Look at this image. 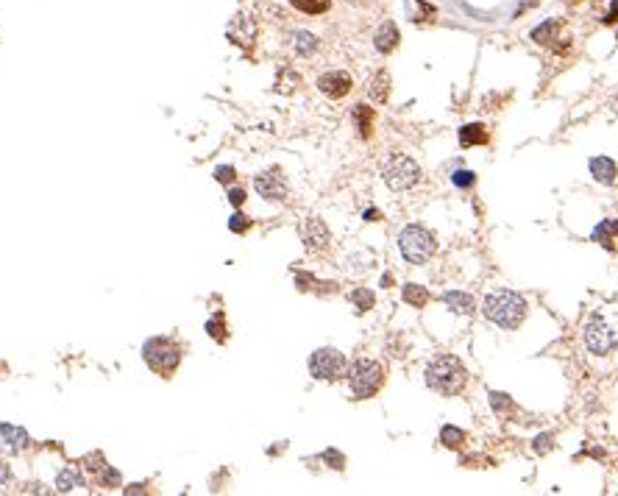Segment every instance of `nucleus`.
Returning <instances> with one entry per match:
<instances>
[{
  "mask_svg": "<svg viewBox=\"0 0 618 496\" xmlns=\"http://www.w3.org/2000/svg\"><path fill=\"white\" fill-rule=\"evenodd\" d=\"M398 248H401V257H404L407 263H412V265H424V263L435 254L438 243H435V234H432L429 229L412 224L398 234Z\"/></svg>",
  "mask_w": 618,
  "mask_h": 496,
  "instance_id": "obj_4",
  "label": "nucleus"
},
{
  "mask_svg": "<svg viewBox=\"0 0 618 496\" xmlns=\"http://www.w3.org/2000/svg\"><path fill=\"white\" fill-rule=\"evenodd\" d=\"M535 3H537V0H521V6H518V14H524V11H527V8H532Z\"/></svg>",
  "mask_w": 618,
  "mask_h": 496,
  "instance_id": "obj_39",
  "label": "nucleus"
},
{
  "mask_svg": "<svg viewBox=\"0 0 618 496\" xmlns=\"http://www.w3.org/2000/svg\"><path fill=\"white\" fill-rule=\"evenodd\" d=\"M309 374L315 379H323V382H334L346 374V357L337 352V349H317L312 357H309Z\"/></svg>",
  "mask_w": 618,
  "mask_h": 496,
  "instance_id": "obj_8",
  "label": "nucleus"
},
{
  "mask_svg": "<svg viewBox=\"0 0 618 496\" xmlns=\"http://www.w3.org/2000/svg\"><path fill=\"white\" fill-rule=\"evenodd\" d=\"M206 329H209V332H212V338H215V340H223V326H221V318H215V321H209V323H206Z\"/></svg>",
  "mask_w": 618,
  "mask_h": 496,
  "instance_id": "obj_37",
  "label": "nucleus"
},
{
  "mask_svg": "<svg viewBox=\"0 0 618 496\" xmlns=\"http://www.w3.org/2000/svg\"><path fill=\"white\" fill-rule=\"evenodd\" d=\"M228 201L234 207H243L245 204V190H228Z\"/></svg>",
  "mask_w": 618,
  "mask_h": 496,
  "instance_id": "obj_36",
  "label": "nucleus"
},
{
  "mask_svg": "<svg viewBox=\"0 0 618 496\" xmlns=\"http://www.w3.org/2000/svg\"><path fill=\"white\" fill-rule=\"evenodd\" d=\"M398 40H401V34H398V28H396L393 20H385V23L379 25L376 37H373V42H376V50H379V53H390V50H396Z\"/></svg>",
  "mask_w": 618,
  "mask_h": 496,
  "instance_id": "obj_16",
  "label": "nucleus"
},
{
  "mask_svg": "<svg viewBox=\"0 0 618 496\" xmlns=\"http://www.w3.org/2000/svg\"><path fill=\"white\" fill-rule=\"evenodd\" d=\"M142 357H145V362H148L156 374L168 376V374L176 371L178 362H181V349H178L173 340H168V338H153V340L145 343Z\"/></svg>",
  "mask_w": 618,
  "mask_h": 496,
  "instance_id": "obj_7",
  "label": "nucleus"
},
{
  "mask_svg": "<svg viewBox=\"0 0 618 496\" xmlns=\"http://www.w3.org/2000/svg\"><path fill=\"white\" fill-rule=\"evenodd\" d=\"M84 488H87V483H84V474H81L78 466H67V468L59 471V477H56V491L73 494V491H84Z\"/></svg>",
  "mask_w": 618,
  "mask_h": 496,
  "instance_id": "obj_14",
  "label": "nucleus"
},
{
  "mask_svg": "<svg viewBox=\"0 0 618 496\" xmlns=\"http://www.w3.org/2000/svg\"><path fill=\"white\" fill-rule=\"evenodd\" d=\"M215 179L221 181V184L234 181V168H218V171H215Z\"/></svg>",
  "mask_w": 618,
  "mask_h": 496,
  "instance_id": "obj_34",
  "label": "nucleus"
},
{
  "mask_svg": "<svg viewBox=\"0 0 618 496\" xmlns=\"http://www.w3.org/2000/svg\"><path fill=\"white\" fill-rule=\"evenodd\" d=\"M490 399H493V407H496L499 413H504V407L513 405V402H510V396H501V393H493Z\"/></svg>",
  "mask_w": 618,
  "mask_h": 496,
  "instance_id": "obj_35",
  "label": "nucleus"
},
{
  "mask_svg": "<svg viewBox=\"0 0 618 496\" xmlns=\"http://www.w3.org/2000/svg\"><path fill=\"white\" fill-rule=\"evenodd\" d=\"M585 346L590 354H610L618 346V326L616 321L605 316V310H596L585 323Z\"/></svg>",
  "mask_w": 618,
  "mask_h": 496,
  "instance_id": "obj_3",
  "label": "nucleus"
},
{
  "mask_svg": "<svg viewBox=\"0 0 618 496\" xmlns=\"http://www.w3.org/2000/svg\"><path fill=\"white\" fill-rule=\"evenodd\" d=\"M385 382V368L376 360H356L349 368V385L356 399H371Z\"/></svg>",
  "mask_w": 618,
  "mask_h": 496,
  "instance_id": "obj_5",
  "label": "nucleus"
},
{
  "mask_svg": "<svg viewBox=\"0 0 618 496\" xmlns=\"http://www.w3.org/2000/svg\"><path fill=\"white\" fill-rule=\"evenodd\" d=\"M98 483H100V488H117L120 485V474L115 468H100Z\"/></svg>",
  "mask_w": 618,
  "mask_h": 496,
  "instance_id": "obj_28",
  "label": "nucleus"
},
{
  "mask_svg": "<svg viewBox=\"0 0 618 496\" xmlns=\"http://www.w3.org/2000/svg\"><path fill=\"white\" fill-rule=\"evenodd\" d=\"M443 301L457 313V316H474V310H477V304H474V299L468 296V293H460V290H451V293H445L443 296Z\"/></svg>",
  "mask_w": 618,
  "mask_h": 496,
  "instance_id": "obj_18",
  "label": "nucleus"
},
{
  "mask_svg": "<svg viewBox=\"0 0 618 496\" xmlns=\"http://www.w3.org/2000/svg\"><path fill=\"white\" fill-rule=\"evenodd\" d=\"M293 47H296L298 56H312L317 50V37L309 34V31H296L293 34Z\"/></svg>",
  "mask_w": 618,
  "mask_h": 496,
  "instance_id": "obj_22",
  "label": "nucleus"
},
{
  "mask_svg": "<svg viewBox=\"0 0 618 496\" xmlns=\"http://www.w3.org/2000/svg\"><path fill=\"white\" fill-rule=\"evenodd\" d=\"M569 3H582V0H569Z\"/></svg>",
  "mask_w": 618,
  "mask_h": 496,
  "instance_id": "obj_40",
  "label": "nucleus"
},
{
  "mask_svg": "<svg viewBox=\"0 0 618 496\" xmlns=\"http://www.w3.org/2000/svg\"><path fill=\"white\" fill-rule=\"evenodd\" d=\"M490 134H487V129L482 123H471V126H462L460 129V142L468 148V145H485Z\"/></svg>",
  "mask_w": 618,
  "mask_h": 496,
  "instance_id": "obj_20",
  "label": "nucleus"
},
{
  "mask_svg": "<svg viewBox=\"0 0 618 496\" xmlns=\"http://www.w3.org/2000/svg\"><path fill=\"white\" fill-rule=\"evenodd\" d=\"M590 240H593V243H599V246H602V248H607V251H616L618 218H607V221H602V224L593 229Z\"/></svg>",
  "mask_w": 618,
  "mask_h": 496,
  "instance_id": "obj_15",
  "label": "nucleus"
},
{
  "mask_svg": "<svg viewBox=\"0 0 618 496\" xmlns=\"http://www.w3.org/2000/svg\"><path fill=\"white\" fill-rule=\"evenodd\" d=\"M368 95H371L376 103H385L387 95H390V76H387V73H376L373 81H371V87H368Z\"/></svg>",
  "mask_w": 618,
  "mask_h": 496,
  "instance_id": "obj_21",
  "label": "nucleus"
},
{
  "mask_svg": "<svg viewBox=\"0 0 618 496\" xmlns=\"http://www.w3.org/2000/svg\"><path fill=\"white\" fill-rule=\"evenodd\" d=\"M552 446H554L552 435H540V438H535V451H537V454H546Z\"/></svg>",
  "mask_w": 618,
  "mask_h": 496,
  "instance_id": "obj_31",
  "label": "nucleus"
},
{
  "mask_svg": "<svg viewBox=\"0 0 618 496\" xmlns=\"http://www.w3.org/2000/svg\"><path fill=\"white\" fill-rule=\"evenodd\" d=\"M351 301L356 304V307H359V313H365V310H371V307H373V293H371V290H354Z\"/></svg>",
  "mask_w": 618,
  "mask_h": 496,
  "instance_id": "obj_27",
  "label": "nucleus"
},
{
  "mask_svg": "<svg viewBox=\"0 0 618 496\" xmlns=\"http://www.w3.org/2000/svg\"><path fill=\"white\" fill-rule=\"evenodd\" d=\"M590 173H593V179L602 181V184H616L618 168L610 156H593L590 159Z\"/></svg>",
  "mask_w": 618,
  "mask_h": 496,
  "instance_id": "obj_17",
  "label": "nucleus"
},
{
  "mask_svg": "<svg viewBox=\"0 0 618 496\" xmlns=\"http://www.w3.org/2000/svg\"><path fill=\"white\" fill-rule=\"evenodd\" d=\"M0 444L11 454H20L31 446V438L23 427H14V424H0Z\"/></svg>",
  "mask_w": 618,
  "mask_h": 496,
  "instance_id": "obj_13",
  "label": "nucleus"
},
{
  "mask_svg": "<svg viewBox=\"0 0 618 496\" xmlns=\"http://www.w3.org/2000/svg\"><path fill=\"white\" fill-rule=\"evenodd\" d=\"M382 179L390 190L401 192V190H409L421 181V168H418L415 159H409L404 154H393L382 168Z\"/></svg>",
  "mask_w": 618,
  "mask_h": 496,
  "instance_id": "obj_6",
  "label": "nucleus"
},
{
  "mask_svg": "<svg viewBox=\"0 0 618 496\" xmlns=\"http://www.w3.org/2000/svg\"><path fill=\"white\" fill-rule=\"evenodd\" d=\"M354 117H356V123H359V132H362V137L371 134V120H373V112H371L368 106H356V109H354Z\"/></svg>",
  "mask_w": 618,
  "mask_h": 496,
  "instance_id": "obj_26",
  "label": "nucleus"
},
{
  "mask_svg": "<svg viewBox=\"0 0 618 496\" xmlns=\"http://www.w3.org/2000/svg\"><path fill=\"white\" fill-rule=\"evenodd\" d=\"M560 20H546L543 25H537L535 31H532V42H537V45H552L554 40H557V34H560Z\"/></svg>",
  "mask_w": 618,
  "mask_h": 496,
  "instance_id": "obj_19",
  "label": "nucleus"
},
{
  "mask_svg": "<svg viewBox=\"0 0 618 496\" xmlns=\"http://www.w3.org/2000/svg\"><path fill=\"white\" fill-rule=\"evenodd\" d=\"M290 3L304 14H323L329 8V0H290Z\"/></svg>",
  "mask_w": 618,
  "mask_h": 496,
  "instance_id": "obj_25",
  "label": "nucleus"
},
{
  "mask_svg": "<svg viewBox=\"0 0 618 496\" xmlns=\"http://www.w3.org/2000/svg\"><path fill=\"white\" fill-rule=\"evenodd\" d=\"M474 173H471V171H457V173H454V184H457V187H471V184H474Z\"/></svg>",
  "mask_w": 618,
  "mask_h": 496,
  "instance_id": "obj_30",
  "label": "nucleus"
},
{
  "mask_svg": "<svg viewBox=\"0 0 618 496\" xmlns=\"http://www.w3.org/2000/svg\"><path fill=\"white\" fill-rule=\"evenodd\" d=\"M426 385L435 393L457 396L468 385V371H465V365L457 360L454 354H438L435 360L426 365Z\"/></svg>",
  "mask_w": 618,
  "mask_h": 496,
  "instance_id": "obj_1",
  "label": "nucleus"
},
{
  "mask_svg": "<svg viewBox=\"0 0 618 496\" xmlns=\"http://www.w3.org/2000/svg\"><path fill=\"white\" fill-rule=\"evenodd\" d=\"M254 187H257V192H260L265 201H284V198H287V179L281 176L279 168L260 173L257 181H254Z\"/></svg>",
  "mask_w": 618,
  "mask_h": 496,
  "instance_id": "obj_9",
  "label": "nucleus"
},
{
  "mask_svg": "<svg viewBox=\"0 0 618 496\" xmlns=\"http://www.w3.org/2000/svg\"><path fill=\"white\" fill-rule=\"evenodd\" d=\"M317 90L329 98H343L351 92V76L343 73V70H332V73H323L317 79Z\"/></svg>",
  "mask_w": 618,
  "mask_h": 496,
  "instance_id": "obj_11",
  "label": "nucleus"
},
{
  "mask_svg": "<svg viewBox=\"0 0 618 496\" xmlns=\"http://www.w3.org/2000/svg\"><path fill=\"white\" fill-rule=\"evenodd\" d=\"M248 226H251V221H248L243 212H237V215L228 218V229H231V231H245Z\"/></svg>",
  "mask_w": 618,
  "mask_h": 496,
  "instance_id": "obj_29",
  "label": "nucleus"
},
{
  "mask_svg": "<svg viewBox=\"0 0 618 496\" xmlns=\"http://www.w3.org/2000/svg\"><path fill=\"white\" fill-rule=\"evenodd\" d=\"M441 444L448 449H460L465 444V432L457 429V427H443L441 429Z\"/></svg>",
  "mask_w": 618,
  "mask_h": 496,
  "instance_id": "obj_24",
  "label": "nucleus"
},
{
  "mask_svg": "<svg viewBox=\"0 0 618 496\" xmlns=\"http://www.w3.org/2000/svg\"><path fill=\"white\" fill-rule=\"evenodd\" d=\"M8 480H11V471H8V466L0 460V485H6Z\"/></svg>",
  "mask_w": 618,
  "mask_h": 496,
  "instance_id": "obj_38",
  "label": "nucleus"
},
{
  "mask_svg": "<svg viewBox=\"0 0 618 496\" xmlns=\"http://www.w3.org/2000/svg\"><path fill=\"white\" fill-rule=\"evenodd\" d=\"M226 34H228V40H231V42L248 47L251 42H254V37H257V25H254V20H251V17H245V14H237V17L228 23Z\"/></svg>",
  "mask_w": 618,
  "mask_h": 496,
  "instance_id": "obj_12",
  "label": "nucleus"
},
{
  "mask_svg": "<svg viewBox=\"0 0 618 496\" xmlns=\"http://www.w3.org/2000/svg\"><path fill=\"white\" fill-rule=\"evenodd\" d=\"M323 460H326V463H332V468H343V463H346V460H343V454H337L334 449L323 451Z\"/></svg>",
  "mask_w": 618,
  "mask_h": 496,
  "instance_id": "obj_32",
  "label": "nucleus"
},
{
  "mask_svg": "<svg viewBox=\"0 0 618 496\" xmlns=\"http://www.w3.org/2000/svg\"><path fill=\"white\" fill-rule=\"evenodd\" d=\"M530 313V304L524 296L513 293V290H496L485 299V318H490L496 326L513 332L524 323V318Z\"/></svg>",
  "mask_w": 618,
  "mask_h": 496,
  "instance_id": "obj_2",
  "label": "nucleus"
},
{
  "mask_svg": "<svg viewBox=\"0 0 618 496\" xmlns=\"http://www.w3.org/2000/svg\"><path fill=\"white\" fill-rule=\"evenodd\" d=\"M404 301L412 304V307H424V304L429 301V293H426V287H421V284H407V287H404Z\"/></svg>",
  "mask_w": 618,
  "mask_h": 496,
  "instance_id": "obj_23",
  "label": "nucleus"
},
{
  "mask_svg": "<svg viewBox=\"0 0 618 496\" xmlns=\"http://www.w3.org/2000/svg\"><path fill=\"white\" fill-rule=\"evenodd\" d=\"M605 25H616L618 23V0L610 3V8H607V14H605V20H602Z\"/></svg>",
  "mask_w": 618,
  "mask_h": 496,
  "instance_id": "obj_33",
  "label": "nucleus"
},
{
  "mask_svg": "<svg viewBox=\"0 0 618 496\" xmlns=\"http://www.w3.org/2000/svg\"><path fill=\"white\" fill-rule=\"evenodd\" d=\"M301 240H304V246L309 251H326L329 243H332V234H329V229L320 218H307L301 224Z\"/></svg>",
  "mask_w": 618,
  "mask_h": 496,
  "instance_id": "obj_10",
  "label": "nucleus"
}]
</instances>
